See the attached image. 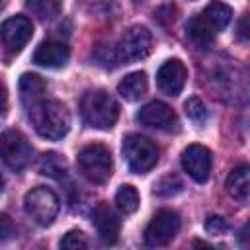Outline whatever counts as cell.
Here are the masks:
<instances>
[{
  "mask_svg": "<svg viewBox=\"0 0 250 250\" xmlns=\"http://www.w3.org/2000/svg\"><path fill=\"white\" fill-rule=\"evenodd\" d=\"M150 47H152L150 31L146 27L133 25L119 37L117 43L96 47L94 57L102 66L113 68L119 64H129V62L145 59L150 53Z\"/></svg>",
  "mask_w": 250,
  "mask_h": 250,
  "instance_id": "1",
  "label": "cell"
},
{
  "mask_svg": "<svg viewBox=\"0 0 250 250\" xmlns=\"http://www.w3.org/2000/svg\"><path fill=\"white\" fill-rule=\"evenodd\" d=\"M29 117L35 131L49 141L62 139L70 129V113L59 100H41L29 109Z\"/></svg>",
  "mask_w": 250,
  "mask_h": 250,
  "instance_id": "2",
  "label": "cell"
},
{
  "mask_svg": "<svg viewBox=\"0 0 250 250\" xmlns=\"http://www.w3.org/2000/svg\"><path fill=\"white\" fill-rule=\"evenodd\" d=\"M80 115L88 127L107 131L119 117V104L105 90H90L80 100Z\"/></svg>",
  "mask_w": 250,
  "mask_h": 250,
  "instance_id": "3",
  "label": "cell"
},
{
  "mask_svg": "<svg viewBox=\"0 0 250 250\" xmlns=\"http://www.w3.org/2000/svg\"><path fill=\"white\" fill-rule=\"evenodd\" d=\"M76 162H78L80 174L92 184H105L111 178L113 160H111V152L105 145H100V143L86 145L78 152Z\"/></svg>",
  "mask_w": 250,
  "mask_h": 250,
  "instance_id": "4",
  "label": "cell"
},
{
  "mask_svg": "<svg viewBox=\"0 0 250 250\" xmlns=\"http://www.w3.org/2000/svg\"><path fill=\"white\" fill-rule=\"evenodd\" d=\"M158 146L143 135L131 133L123 139V158L135 174H146L148 170H152L158 162Z\"/></svg>",
  "mask_w": 250,
  "mask_h": 250,
  "instance_id": "5",
  "label": "cell"
},
{
  "mask_svg": "<svg viewBox=\"0 0 250 250\" xmlns=\"http://www.w3.org/2000/svg\"><path fill=\"white\" fill-rule=\"evenodd\" d=\"M59 197L53 189L49 188H43V186H37L33 189H29L23 197V209L25 213L41 227H49L57 213H59Z\"/></svg>",
  "mask_w": 250,
  "mask_h": 250,
  "instance_id": "6",
  "label": "cell"
},
{
  "mask_svg": "<svg viewBox=\"0 0 250 250\" xmlns=\"http://www.w3.org/2000/svg\"><path fill=\"white\" fill-rule=\"evenodd\" d=\"M33 158V148L27 143V139L20 131H4L0 135V160L14 172L23 170L29 166Z\"/></svg>",
  "mask_w": 250,
  "mask_h": 250,
  "instance_id": "7",
  "label": "cell"
},
{
  "mask_svg": "<svg viewBox=\"0 0 250 250\" xmlns=\"http://www.w3.org/2000/svg\"><path fill=\"white\" fill-rule=\"evenodd\" d=\"M180 217L178 213L170 211V209H162L158 211L150 223L145 229V244L150 248H158V246H166L168 242H172V238L178 234L180 230Z\"/></svg>",
  "mask_w": 250,
  "mask_h": 250,
  "instance_id": "8",
  "label": "cell"
},
{
  "mask_svg": "<svg viewBox=\"0 0 250 250\" xmlns=\"http://www.w3.org/2000/svg\"><path fill=\"white\" fill-rule=\"evenodd\" d=\"M33 35V23L25 16H16L0 25V41L10 53H20Z\"/></svg>",
  "mask_w": 250,
  "mask_h": 250,
  "instance_id": "9",
  "label": "cell"
},
{
  "mask_svg": "<svg viewBox=\"0 0 250 250\" xmlns=\"http://www.w3.org/2000/svg\"><path fill=\"white\" fill-rule=\"evenodd\" d=\"M211 164H213L211 150L203 145H189L182 152V166L188 172V176L197 184H203L209 180Z\"/></svg>",
  "mask_w": 250,
  "mask_h": 250,
  "instance_id": "10",
  "label": "cell"
},
{
  "mask_svg": "<svg viewBox=\"0 0 250 250\" xmlns=\"http://www.w3.org/2000/svg\"><path fill=\"white\" fill-rule=\"evenodd\" d=\"M137 121L141 125L160 129V131H176L178 129V117L170 105L164 102H150L143 105L137 113Z\"/></svg>",
  "mask_w": 250,
  "mask_h": 250,
  "instance_id": "11",
  "label": "cell"
},
{
  "mask_svg": "<svg viewBox=\"0 0 250 250\" xmlns=\"http://www.w3.org/2000/svg\"><path fill=\"white\" fill-rule=\"evenodd\" d=\"M186 78H188V70H186L184 62L178 59L166 61L156 72V84L168 96H178L184 90Z\"/></svg>",
  "mask_w": 250,
  "mask_h": 250,
  "instance_id": "12",
  "label": "cell"
},
{
  "mask_svg": "<svg viewBox=\"0 0 250 250\" xmlns=\"http://www.w3.org/2000/svg\"><path fill=\"white\" fill-rule=\"evenodd\" d=\"M92 223L98 230V236L104 244H115L119 238L121 223L117 213L107 205V203H98L94 213H92Z\"/></svg>",
  "mask_w": 250,
  "mask_h": 250,
  "instance_id": "13",
  "label": "cell"
},
{
  "mask_svg": "<svg viewBox=\"0 0 250 250\" xmlns=\"http://www.w3.org/2000/svg\"><path fill=\"white\" fill-rule=\"evenodd\" d=\"M68 57H70V49L66 43L43 41L33 53V62L43 68H61L68 62Z\"/></svg>",
  "mask_w": 250,
  "mask_h": 250,
  "instance_id": "14",
  "label": "cell"
},
{
  "mask_svg": "<svg viewBox=\"0 0 250 250\" xmlns=\"http://www.w3.org/2000/svg\"><path fill=\"white\" fill-rule=\"evenodd\" d=\"M199 16V20H201V23L213 33V35H217L219 31H223L227 25H229V21H230V18H232V10L227 6V4H223V2H219V0H213L201 14H197Z\"/></svg>",
  "mask_w": 250,
  "mask_h": 250,
  "instance_id": "15",
  "label": "cell"
},
{
  "mask_svg": "<svg viewBox=\"0 0 250 250\" xmlns=\"http://www.w3.org/2000/svg\"><path fill=\"white\" fill-rule=\"evenodd\" d=\"M227 193L240 201V203H246L248 201V195H250V170L246 164H240L236 168L230 170L229 178H227Z\"/></svg>",
  "mask_w": 250,
  "mask_h": 250,
  "instance_id": "16",
  "label": "cell"
},
{
  "mask_svg": "<svg viewBox=\"0 0 250 250\" xmlns=\"http://www.w3.org/2000/svg\"><path fill=\"white\" fill-rule=\"evenodd\" d=\"M43 94H45V82L41 76L29 72L20 76V100L23 107L31 109L33 105H37L43 100Z\"/></svg>",
  "mask_w": 250,
  "mask_h": 250,
  "instance_id": "17",
  "label": "cell"
},
{
  "mask_svg": "<svg viewBox=\"0 0 250 250\" xmlns=\"http://www.w3.org/2000/svg\"><path fill=\"white\" fill-rule=\"evenodd\" d=\"M146 86H148L146 74L141 72V70H137V72L127 74V76L117 84V92H119V96L125 98L127 102H135V100H139L141 96H145Z\"/></svg>",
  "mask_w": 250,
  "mask_h": 250,
  "instance_id": "18",
  "label": "cell"
},
{
  "mask_svg": "<svg viewBox=\"0 0 250 250\" xmlns=\"http://www.w3.org/2000/svg\"><path fill=\"white\" fill-rule=\"evenodd\" d=\"M186 33H188V37L191 39V43H193L195 47H199V49H207V47L213 43V39H215V35L201 23L199 16H193L191 20H188V23H186Z\"/></svg>",
  "mask_w": 250,
  "mask_h": 250,
  "instance_id": "19",
  "label": "cell"
},
{
  "mask_svg": "<svg viewBox=\"0 0 250 250\" xmlns=\"http://www.w3.org/2000/svg\"><path fill=\"white\" fill-rule=\"evenodd\" d=\"M27 10L39 20H53L61 14V0H25Z\"/></svg>",
  "mask_w": 250,
  "mask_h": 250,
  "instance_id": "20",
  "label": "cell"
},
{
  "mask_svg": "<svg viewBox=\"0 0 250 250\" xmlns=\"http://www.w3.org/2000/svg\"><path fill=\"white\" fill-rule=\"evenodd\" d=\"M115 205L125 215L135 213L139 209V191L133 186H121L115 193Z\"/></svg>",
  "mask_w": 250,
  "mask_h": 250,
  "instance_id": "21",
  "label": "cell"
},
{
  "mask_svg": "<svg viewBox=\"0 0 250 250\" xmlns=\"http://www.w3.org/2000/svg\"><path fill=\"white\" fill-rule=\"evenodd\" d=\"M39 170L45 176L61 178V174H64V160L57 152H45L41 156V160H39Z\"/></svg>",
  "mask_w": 250,
  "mask_h": 250,
  "instance_id": "22",
  "label": "cell"
},
{
  "mask_svg": "<svg viewBox=\"0 0 250 250\" xmlns=\"http://www.w3.org/2000/svg\"><path fill=\"white\" fill-rule=\"evenodd\" d=\"M182 180L176 176V174H168L164 176L156 186H154V193L156 195H162V197H170V195H176L182 191Z\"/></svg>",
  "mask_w": 250,
  "mask_h": 250,
  "instance_id": "23",
  "label": "cell"
},
{
  "mask_svg": "<svg viewBox=\"0 0 250 250\" xmlns=\"http://www.w3.org/2000/svg\"><path fill=\"white\" fill-rule=\"evenodd\" d=\"M59 244H61V248H66V250H80V248H86L88 246V238L80 230H68L61 238Z\"/></svg>",
  "mask_w": 250,
  "mask_h": 250,
  "instance_id": "24",
  "label": "cell"
},
{
  "mask_svg": "<svg viewBox=\"0 0 250 250\" xmlns=\"http://www.w3.org/2000/svg\"><path fill=\"white\" fill-rule=\"evenodd\" d=\"M184 109H186V115H188L191 121H195V123H201V121H205V117H207L205 105H203V102H201L199 98H189V100L184 104Z\"/></svg>",
  "mask_w": 250,
  "mask_h": 250,
  "instance_id": "25",
  "label": "cell"
},
{
  "mask_svg": "<svg viewBox=\"0 0 250 250\" xmlns=\"http://www.w3.org/2000/svg\"><path fill=\"white\" fill-rule=\"evenodd\" d=\"M16 234V227L12 223V219L4 213H0V242H6L10 238H14Z\"/></svg>",
  "mask_w": 250,
  "mask_h": 250,
  "instance_id": "26",
  "label": "cell"
},
{
  "mask_svg": "<svg viewBox=\"0 0 250 250\" xmlns=\"http://www.w3.org/2000/svg\"><path fill=\"white\" fill-rule=\"evenodd\" d=\"M205 229L211 232V234H223L227 229H229V225H227V221L223 219V217H209L207 219V223H205Z\"/></svg>",
  "mask_w": 250,
  "mask_h": 250,
  "instance_id": "27",
  "label": "cell"
},
{
  "mask_svg": "<svg viewBox=\"0 0 250 250\" xmlns=\"http://www.w3.org/2000/svg\"><path fill=\"white\" fill-rule=\"evenodd\" d=\"M6 105H8V92H6V86H4V82L0 80V113H4Z\"/></svg>",
  "mask_w": 250,
  "mask_h": 250,
  "instance_id": "28",
  "label": "cell"
},
{
  "mask_svg": "<svg viewBox=\"0 0 250 250\" xmlns=\"http://www.w3.org/2000/svg\"><path fill=\"white\" fill-rule=\"evenodd\" d=\"M246 16H242V20H240V25H238V35H240V39H246L248 37V33H246Z\"/></svg>",
  "mask_w": 250,
  "mask_h": 250,
  "instance_id": "29",
  "label": "cell"
},
{
  "mask_svg": "<svg viewBox=\"0 0 250 250\" xmlns=\"http://www.w3.org/2000/svg\"><path fill=\"white\" fill-rule=\"evenodd\" d=\"M2 188H4V180H2V174H0V191H2Z\"/></svg>",
  "mask_w": 250,
  "mask_h": 250,
  "instance_id": "30",
  "label": "cell"
},
{
  "mask_svg": "<svg viewBox=\"0 0 250 250\" xmlns=\"http://www.w3.org/2000/svg\"><path fill=\"white\" fill-rule=\"evenodd\" d=\"M0 6H2V0H0Z\"/></svg>",
  "mask_w": 250,
  "mask_h": 250,
  "instance_id": "31",
  "label": "cell"
}]
</instances>
